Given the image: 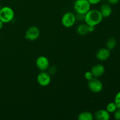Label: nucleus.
Returning <instances> with one entry per match:
<instances>
[{
  "label": "nucleus",
  "mask_w": 120,
  "mask_h": 120,
  "mask_svg": "<svg viewBox=\"0 0 120 120\" xmlns=\"http://www.w3.org/2000/svg\"><path fill=\"white\" fill-rule=\"evenodd\" d=\"M100 12L103 18L109 17L112 13V8L109 4H103L101 5Z\"/></svg>",
  "instance_id": "nucleus-12"
},
{
  "label": "nucleus",
  "mask_w": 120,
  "mask_h": 120,
  "mask_svg": "<svg viewBox=\"0 0 120 120\" xmlns=\"http://www.w3.org/2000/svg\"><path fill=\"white\" fill-rule=\"evenodd\" d=\"M84 77H85V79L89 81L91 79H92L94 77L93 76L92 73H91V71H86V72L85 73V74H84Z\"/></svg>",
  "instance_id": "nucleus-18"
},
{
  "label": "nucleus",
  "mask_w": 120,
  "mask_h": 120,
  "mask_svg": "<svg viewBox=\"0 0 120 120\" xmlns=\"http://www.w3.org/2000/svg\"><path fill=\"white\" fill-rule=\"evenodd\" d=\"M110 114L106 110L100 109L95 112L94 118L96 120H109L110 118Z\"/></svg>",
  "instance_id": "nucleus-11"
},
{
  "label": "nucleus",
  "mask_w": 120,
  "mask_h": 120,
  "mask_svg": "<svg viewBox=\"0 0 120 120\" xmlns=\"http://www.w3.org/2000/svg\"><path fill=\"white\" fill-rule=\"evenodd\" d=\"M102 0H88L90 4L91 5H96V4H98V3L101 1Z\"/></svg>",
  "instance_id": "nucleus-22"
},
{
  "label": "nucleus",
  "mask_w": 120,
  "mask_h": 120,
  "mask_svg": "<svg viewBox=\"0 0 120 120\" xmlns=\"http://www.w3.org/2000/svg\"><path fill=\"white\" fill-rule=\"evenodd\" d=\"M3 26H4V23L1 21V20H0V30L3 28Z\"/></svg>",
  "instance_id": "nucleus-24"
},
{
  "label": "nucleus",
  "mask_w": 120,
  "mask_h": 120,
  "mask_svg": "<svg viewBox=\"0 0 120 120\" xmlns=\"http://www.w3.org/2000/svg\"><path fill=\"white\" fill-rule=\"evenodd\" d=\"M90 71L94 77H99L103 76L105 72V68L101 64H97L91 68Z\"/></svg>",
  "instance_id": "nucleus-10"
},
{
  "label": "nucleus",
  "mask_w": 120,
  "mask_h": 120,
  "mask_svg": "<svg viewBox=\"0 0 120 120\" xmlns=\"http://www.w3.org/2000/svg\"><path fill=\"white\" fill-rule=\"evenodd\" d=\"M61 22L63 26L65 28H71L76 22V15L71 12H67L62 16Z\"/></svg>",
  "instance_id": "nucleus-4"
},
{
  "label": "nucleus",
  "mask_w": 120,
  "mask_h": 120,
  "mask_svg": "<svg viewBox=\"0 0 120 120\" xmlns=\"http://www.w3.org/2000/svg\"><path fill=\"white\" fill-rule=\"evenodd\" d=\"M40 35V30L37 26H32L26 31L25 38L29 41H35L38 39Z\"/></svg>",
  "instance_id": "nucleus-6"
},
{
  "label": "nucleus",
  "mask_w": 120,
  "mask_h": 120,
  "mask_svg": "<svg viewBox=\"0 0 120 120\" xmlns=\"http://www.w3.org/2000/svg\"><path fill=\"white\" fill-rule=\"evenodd\" d=\"M114 103H116L117 108L120 109V91L116 94L114 98Z\"/></svg>",
  "instance_id": "nucleus-17"
},
{
  "label": "nucleus",
  "mask_w": 120,
  "mask_h": 120,
  "mask_svg": "<svg viewBox=\"0 0 120 120\" xmlns=\"http://www.w3.org/2000/svg\"><path fill=\"white\" fill-rule=\"evenodd\" d=\"M120 1V0H107V2L110 5H116Z\"/></svg>",
  "instance_id": "nucleus-21"
},
{
  "label": "nucleus",
  "mask_w": 120,
  "mask_h": 120,
  "mask_svg": "<svg viewBox=\"0 0 120 120\" xmlns=\"http://www.w3.org/2000/svg\"><path fill=\"white\" fill-rule=\"evenodd\" d=\"M95 26H89V33H92L94 31Z\"/></svg>",
  "instance_id": "nucleus-23"
},
{
  "label": "nucleus",
  "mask_w": 120,
  "mask_h": 120,
  "mask_svg": "<svg viewBox=\"0 0 120 120\" xmlns=\"http://www.w3.org/2000/svg\"><path fill=\"white\" fill-rule=\"evenodd\" d=\"M1 5H0V9H1Z\"/></svg>",
  "instance_id": "nucleus-25"
},
{
  "label": "nucleus",
  "mask_w": 120,
  "mask_h": 120,
  "mask_svg": "<svg viewBox=\"0 0 120 120\" xmlns=\"http://www.w3.org/2000/svg\"><path fill=\"white\" fill-rule=\"evenodd\" d=\"M77 119L79 120H93L94 115L89 111H83L78 115Z\"/></svg>",
  "instance_id": "nucleus-14"
},
{
  "label": "nucleus",
  "mask_w": 120,
  "mask_h": 120,
  "mask_svg": "<svg viewBox=\"0 0 120 120\" xmlns=\"http://www.w3.org/2000/svg\"><path fill=\"white\" fill-rule=\"evenodd\" d=\"M117 109L118 108L114 102H111L109 103L106 107V110L109 113H114Z\"/></svg>",
  "instance_id": "nucleus-16"
},
{
  "label": "nucleus",
  "mask_w": 120,
  "mask_h": 120,
  "mask_svg": "<svg viewBox=\"0 0 120 120\" xmlns=\"http://www.w3.org/2000/svg\"><path fill=\"white\" fill-rule=\"evenodd\" d=\"M0 37H1V34H0Z\"/></svg>",
  "instance_id": "nucleus-26"
},
{
  "label": "nucleus",
  "mask_w": 120,
  "mask_h": 120,
  "mask_svg": "<svg viewBox=\"0 0 120 120\" xmlns=\"http://www.w3.org/2000/svg\"><path fill=\"white\" fill-rule=\"evenodd\" d=\"M103 17L99 10L90 9L84 15V21L89 26H96L103 21Z\"/></svg>",
  "instance_id": "nucleus-1"
},
{
  "label": "nucleus",
  "mask_w": 120,
  "mask_h": 120,
  "mask_svg": "<svg viewBox=\"0 0 120 120\" xmlns=\"http://www.w3.org/2000/svg\"><path fill=\"white\" fill-rule=\"evenodd\" d=\"M117 45V41L114 38H111L107 40L106 42V47L110 50H112L116 48Z\"/></svg>",
  "instance_id": "nucleus-15"
},
{
  "label": "nucleus",
  "mask_w": 120,
  "mask_h": 120,
  "mask_svg": "<svg viewBox=\"0 0 120 120\" xmlns=\"http://www.w3.org/2000/svg\"><path fill=\"white\" fill-rule=\"evenodd\" d=\"M87 85L89 90L94 93H98L103 89V83L97 77H93L92 79L88 81Z\"/></svg>",
  "instance_id": "nucleus-5"
},
{
  "label": "nucleus",
  "mask_w": 120,
  "mask_h": 120,
  "mask_svg": "<svg viewBox=\"0 0 120 120\" xmlns=\"http://www.w3.org/2000/svg\"><path fill=\"white\" fill-rule=\"evenodd\" d=\"M36 66L40 71H46L50 66L49 59L45 56H39L36 59Z\"/></svg>",
  "instance_id": "nucleus-8"
},
{
  "label": "nucleus",
  "mask_w": 120,
  "mask_h": 120,
  "mask_svg": "<svg viewBox=\"0 0 120 120\" xmlns=\"http://www.w3.org/2000/svg\"><path fill=\"white\" fill-rule=\"evenodd\" d=\"M76 32L77 34L81 36H85L89 33V25L86 23H82L77 26L76 28Z\"/></svg>",
  "instance_id": "nucleus-13"
},
{
  "label": "nucleus",
  "mask_w": 120,
  "mask_h": 120,
  "mask_svg": "<svg viewBox=\"0 0 120 120\" xmlns=\"http://www.w3.org/2000/svg\"><path fill=\"white\" fill-rule=\"evenodd\" d=\"M36 80L40 86L42 87H46L49 85L51 82V76L49 73L46 72V71H41L37 76Z\"/></svg>",
  "instance_id": "nucleus-7"
},
{
  "label": "nucleus",
  "mask_w": 120,
  "mask_h": 120,
  "mask_svg": "<svg viewBox=\"0 0 120 120\" xmlns=\"http://www.w3.org/2000/svg\"><path fill=\"white\" fill-rule=\"evenodd\" d=\"M91 5L88 0H76L74 2L73 8L76 14L85 15L91 9Z\"/></svg>",
  "instance_id": "nucleus-2"
},
{
  "label": "nucleus",
  "mask_w": 120,
  "mask_h": 120,
  "mask_svg": "<svg viewBox=\"0 0 120 120\" xmlns=\"http://www.w3.org/2000/svg\"><path fill=\"white\" fill-rule=\"evenodd\" d=\"M49 70V74L50 75H53L56 73V68L55 66H49L48 69Z\"/></svg>",
  "instance_id": "nucleus-19"
},
{
  "label": "nucleus",
  "mask_w": 120,
  "mask_h": 120,
  "mask_svg": "<svg viewBox=\"0 0 120 120\" xmlns=\"http://www.w3.org/2000/svg\"><path fill=\"white\" fill-rule=\"evenodd\" d=\"M114 117L116 120H120V109H118L114 112Z\"/></svg>",
  "instance_id": "nucleus-20"
},
{
  "label": "nucleus",
  "mask_w": 120,
  "mask_h": 120,
  "mask_svg": "<svg viewBox=\"0 0 120 120\" xmlns=\"http://www.w3.org/2000/svg\"><path fill=\"white\" fill-rule=\"evenodd\" d=\"M15 16L14 10L11 7L5 6L0 9V20L4 23H9L13 20Z\"/></svg>",
  "instance_id": "nucleus-3"
},
{
  "label": "nucleus",
  "mask_w": 120,
  "mask_h": 120,
  "mask_svg": "<svg viewBox=\"0 0 120 120\" xmlns=\"http://www.w3.org/2000/svg\"><path fill=\"white\" fill-rule=\"evenodd\" d=\"M110 50L107 48H101L96 53V57L100 61L107 60L110 56Z\"/></svg>",
  "instance_id": "nucleus-9"
}]
</instances>
